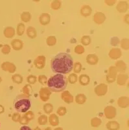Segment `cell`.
Wrapping results in <instances>:
<instances>
[{"label": "cell", "instance_id": "6da1fadb", "mask_svg": "<svg viewBox=\"0 0 129 130\" xmlns=\"http://www.w3.org/2000/svg\"><path fill=\"white\" fill-rule=\"evenodd\" d=\"M73 59L71 55L67 53H60L53 58L51 68L54 73L68 74L73 68Z\"/></svg>", "mask_w": 129, "mask_h": 130}, {"label": "cell", "instance_id": "7a4b0ae2", "mask_svg": "<svg viewBox=\"0 0 129 130\" xmlns=\"http://www.w3.org/2000/svg\"><path fill=\"white\" fill-rule=\"evenodd\" d=\"M68 79L63 74H57L50 77L47 81V87L51 92H63L68 86Z\"/></svg>", "mask_w": 129, "mask_h": 130}, {"label": "cell", "instance_id": "3957f363", "mask_svg": "<svg viewBox=\"0 0 129 130\" xmlns=\"http://www.w3.org/2000/svg\"><path fill=\"white\" fill-rule=\"evenodd\" d=\"M31 106L29 96L21 94L16 96L13 102V107L18 112L25 113L30 109Z\"/></svg>", "mask_w": 129, "mask_h": 130}, {"label": "cell", "instance_id": "277c9868", "mask_svg": "<svg viewBox=\"0 0 129 130\" xmlns=\"http://www.w3.org/2000/svg\"><path fill=\"white\" fill-rule=\"evenodd\" d=\"M117 75V71L114 66L109 67L108 73L106 75V80L108 83H112L115 82Z\"/></svg>", "mask_w": 129, "mask_h": 130}, {"label": "cell", "instance_id": "5b68a950", "mask_svg": "<svg viewBox=\"0 0 129 130\" xmlns=\"http://www.w3.org/2000/svg\"><path fill=\"white\" fill-rule=\"evenodd\" d=\"M104 117L107 119L112 120L117 115V110L115 107L112 105H108L106 106L104 109Z\"/></svg>", "mask_w": 129, "mask_h": 130}, {"label": "cell", "instance_id": "8992f818", "mask_svg": "<svg viewBox=\"0 0 129 130\" xmlns=\"http://www.w3.org/2000/svg\"><path fill=\"white\" fill-rule=\"evenodd\" d=\"M51 95V92L48 87H42L39 90V96L42 102H46L49 100L50 96Z\"/></svg>", "mask_w": 129, "mask_h": 130}, {"label": "cell", "instance_id": "52a82bcc", "mask_svg": "<svg viewBox=\"0 0 129 130\" xmlns=\"http://www.w3.org/2000/svg\"><path fill=\"white\" fill-rule=\"evenodd\" d=\"M108 85L105 83H101L94 89V92L97 96H103L106 94L108 92Z\"/></svg>", "mask_w": 129, "mask_h": 130}, {"label": "cell", "instance_id": "ba28073f", "mask_svg": "<svg viewBox=\"0 0 129 130\" xmlns=\"http://www.w3.org/2000/svg\"><path fill=\"white\" fill-rule=\"evenodd\" d=\"M1 68L3 71L10 73V74H13L16 70V65L12 62H9V61L3 62L1 65Z\"/></svg>", "mask_w": 129, "mask_h": 130}, {"label": "cell", "instance_id": "9c48e42d", "mask_svg": "<svg viewBox=\"0 0 129 130\" xmlns=\"http://www.w3.org/2000/svg\"><path fill=\"white\" fill-rule=\"evenodd\" d=\"M46 63V57L44 55H39L34 61V65L37 69L41 70L45 67Z\"/></svg>", "mask_w": 129, "mask_h": 130}, {"label": "cell", "instance_id": "30bf717a", "mask_svg": "<svg viewBox=\"0 0 129 130\" xmlns=\"http://www.w3.org/2000/svg\"><path fill=\"white\" fill-rule=\"evenodd\" d=\"M122 55V52L121 49L118 47H113L110 50L108 53V56L112 60H117L119 59Z\"/></svg>", "mask_w": 129, "mask_h": 130}, {"label": "cell", "instance_id": "8fae6325", "mask_svg": "<svg viewBox=\"0 0 129 130\" xmlns=\"http://www.w3.org/2000/svg\"><path fill=\"white\" fill-rule=\"evenodd\" d=\"M62 100L66 103V104H69L73 103L74 101L73 96L70 93V92L68 90H64L61 94Z\"/></svg>", "mask_w": 129, "mask_h": 130}, {"label": "cell", "instance_id": "7c38bea8", "mask_svg": "<svg viewBox=\"0 0 129 130\" xmlns=\"http://www.w3.org/2000/svg\"><path fill=\"white\" fill-rule=\"evenodd\" d=\"M106 19V17L105 14L101 12H95L94 15V18H93L94 22L98 25L103 24L105 22Z\"/></svg>", "mask_w": 129, "mask_h": 130}, {"label": "cell", "instance_id": "4fadbf2b", "mask_svg": "<svg viewBox=\"0 0 129 130\" xmlns=\"http://www.w3.org/2000/svg\"><path fill=\"white\" fill-rule=\"evenodd\" d=\"M116 9L120 13H125L128 9V3L126 1H120L116 5Z\"/></svg>", "mask_w": 129, "mask_h": 130}, {"label": "cell", "instance_id": "5bb4252c", "mask_svg": "<svg viewBox=\"0 0 129 130\" xmlns=\"http://www.w3.org/2000/svg\"><path fill=\"white\" fill-rule=\"evenodd\" d=\"M114 67H116L117 71L119 72L121 74L125 72L126 68H127V66H126V63L122 60H119V61H116Z\"/></svg>", "mask_w": 129, "mask_h": 130}, {"label": "cell", "instance_id": "9a60e30c", "mask_svg": "<svg viewBox=\"0 0 129 130\" xmlns=\"http://www.w3.org/2000/svg\"><path fill=\"white\" fill-rule=\"evenodd\" d=\"M117 105L121 108H126L129 105V98L127 96H121L117 100Z\"/></svg>", "mask_w": 129, "mask_h": 130}, {"label": "cell", "instance_id": "2e32d148", "mask_svg": "<svg viewBox=\"0 0 129 130\" xmlns=\"http://www.w3.org/2000/svg\"><path fill=\"white\" fill-rule=\"evenodd\" d=\"M11 47L15 51H20L24 47V42L20 39H14L11 41Z\"/></svg>", "mask_w": 129, "mask_h": 130}, {"label": "cell", "instance_id": "e0dca14e", "mask_svg": "<svg viewBox=\"0 0 129 130\" xmlns=\"http://www.w3.org/2000/svg\"><path fill=\"white\" fill-rule=\"evenodd\" d=\"M92 12V9L88 5H84L80 10V13L84 17H88Z\"/></svg>", "mask_w": 129, "mask_h": 130}, {"label": "cell", "instance_id": "ac0fdd59", "mask_svg": "<svg viewBox=\"0 0 129 130\" xmlns=\"http://www.w3.org/2000/svg\"><path fill=\"white\" fill-rule=\"evenodd\" d=\"M39 22L42 25H48L51 22V16L48 13H42L39 17Z\"/></svg>", "mask_w": 129, "mask_h": 130}, {"label": "cell", "instance_id": "d6986e66", "mask_svg": "<svg viewBox=\"0 0 129 130\" xmlns=\"http://www.w3.org/2000/svg\"><path fill=\"white\" fill-rule=\"evenodd\" d=\"M117 83L119 86H123L126 84V81L128 79V75L125 74H119L116 77Z\"/></svg>", "mask_w": 129, "mask_h": 130}, {"label": "cell", "instance_id": "ffe728a7", "mask_svg": "<svg viewBox=\"0 0 129 130\" xmlns=\"http://www.w3.org/2000/svg\"><path fill=\"white\" fill-rule=\"evenodd\" d=\"M99 62V57L96 54H88L86 57V62L89 65H96Z\"/></svg>", "mask_w": 129, "mask_h": 130}, {"label": "cell", "instance_id": "44dd1931", "mask_svg": "<svg viewBox=\"0 0 129 130\" xmlns=\"http://www.w3.org/2000/svg\"><path fill=\"white\" fill-rule=\"evenodd\" d=\"M15 34H16V31H15L14 28L11 26L6 27L3 31V35L7 39H11L14 37Z\"/></svg>", "mask_w": 129, "mask_h": 130}, {"label": "cell", "instance_id": "7402d4cb", "mask_svg": "<svg viewBox=\"0 0 129 130\" xmlns=\"http://www.w3.org/2000/svg\"><path fill=\"white\" fill-rule=\"evenodd\" d=\"M106 127L108 130H119L120 128V124L116 120H110L106 123Z\"/></svg>", "mask_w": 129, "mask_h": 130}, {"label": "cell", "instance_id": "603a6c76", "mask_svg": "<svg viewBox=\"0 0 129 130\" xmlns=\"http://www.w3.org/2000/svg\"><path fill=\"white\" fill-rule=\"evenodd\" d=\"M78 80L80 84L82 86H87L89 85L90 82V78H89V75L87 74H81L79 77H78Z\"/></svg>", "mask_w": 129, "mask_h": 130}, {"label": "cell", "instance_id": "cb8c5ba5", "mask_svg": "<svg viewBox=\"0 0 129 130\" xmlns=\"http://www.w3.org/2000/svg\"><path fill=\"white\" fill-rule=\"evenodd\" d=\"M48 121L52 126H57L59 124V118L55 114H51L48 118Z\"/></svg>", "mask_w": 129, "mask_h": 130}, {"label": "cell", "instance_id": "d4e9b609", "mask_svg": "<svg viewBox=\"0 0 129 130\" xmlns=\"http://www.w3.org/2000/svg\"><path fill=\"white\" fill-rule=\"evenodd\" d=\"M26 32H27V37L31 39H35L36 37H37L36 29L34 28V27H32V26L28 27L27 29Z\"/></svg>", "mask_w": 129, "mask_h": 130}, {"label": "cell", "instance_id": "484cf974", "mask_svg": "<svg viewBox=\"0 0 129 130\" xmlns=\"http://www.w3.org/2000/svg\"><path fill=\"white\" fill-rule=\"evenodd\" d=\"M87 100V98L84 94H78L75 96V102L79 105H83Z\"/></svg>", "mask_w": 129, "mask_h": 130}, {"label": "cell", "instance_id": "4316f807", "mask_svg": "<svg viewBox=\"0 0 129 130\" xmlns=\"http://www.w3.org/2000/svg\"><path fill=\"white\" fill-rule=\"evenodd\" d=\"M20 18H21V20H22V22L27 23L31 21V18H32V16H31V14L29 12L25 11V12H23L22 14H21Z\"/></svg>", "mask_w": 129, "mask_h": 130}, {"label": "cell", "instance_id": "83f0119b", "mask_svg": "<svg viewBox=\"0 0 129 130\" xmlns=\"http://www.w3.org/2000/svg\"><path fill=\"white\" fill-rule=\"evenodd\" d=\"M22 92L24 94L27 95L28 96H31L32 93V86L30 84H27L24 86L22 89Z\"/></svg>", "mask_w": 129, "mask_h": 130}, {"label": "cell", "instance_id": "f1b7e54d", "mask_svg": "<svg viewBox=\"0 0 129 130\" xmlns=\"http://www.w3.org/2000/svg\"><path fill=\"white\" fill-rule=\"evenodd\" d=\"M11 79H12V81L16 84L20 85L23 82V77H22V75L19 74H13L11 77Z\"/></svg>", "mask_w": 129, "mask_h": 130}, {"label": "cell", "instance_id": "f546056e", "mask_svg": "<svg viewBox=\"0 0 129 130\" xmlns=\"http://www.w3.org/2000/svg\"><path fill=\"white\" fill-rule=\"evenodd\" d=\"M102 124V120L98 117H94L91 118L90 121V124L91 126L93 127H99Z\"/></svg>", "mask_w": 129, "mask_h": 130}, {"label": "cell", "instance_id": "4dcf8cb0", "mask_svg": "<svg viewBox=\"0 0 129 130\" xmlns=\"http://www.w3.org/2000/svg\"><path fill=\"white\" fill-rule=\"evenodd\" d=\"M43 111L47 115H50L53 111V105L50 103L44 104L43 106Z\"/></svg>", "mask_w": 129, "mask_h": 130}, {"label": "cell", "instance_id": "1f68e13d", "mask_svg": "<svg viewBox=\"0 0 129 130\" xmlns=\"http://www.w3.org/2000/svg\"><path fill=\"white\" fill-rule=\"evenodd\" d=\"M81 42L82 46H88L91 44V39L89 35H84L81 39Z\"/></svg>", "mask_w": 129, "mask_h": 130}, {"label": "cell", "instance_id": "d6a6232c", "mask_svg": "<svg viewBox=\"0 0 129 130\" xmlns=\"http://www.w3.org/2000/svg\"><path fill=\"white\" fill-rule=\"evenodd\" d=\"M46 44L48 46H54L57 44V38L54 36H49L46 39Z\"/></svg>", "mask_w": 129, "mask_h": 130}, {"label": "cell", "instance_id": "836d02e7", "mask_svg": "<svg viewBox=\"0 0 129 130\" xmlns=\"http://www.w3.org/2000/svg\"><path fill=\"white\" fill-rule=\"evenodd\" d=\"M25 27L23 23H20L17 25L16 27V34L18 36H22L25 32Z\"/></svg>", "mask_w": 129, "mask_h": 130}, {"label": "cell", "instance_id": "e575fe53", "mask_svg": "<svg viewBox=\"0 0 129 130\" xmlns=\"http://www.w3.org/2000/svg\"><path fill=\"white\" fill-rule=\"evenodd\" d=\"M62 2L60 0H54L51 3V8L53 10H57L61 8Z\"/></svg>", "mask_w": 129, "mask_h": 130}, {"label": "cell", "instance_id": "d590c367", "mask_svg": "<svg viewBox=\"0 0 129 130\" xmlns=\"http://www.w3.org/2000/svg\"><path fill=\"white\" fill-rule=\"evenodd\" d=\"M48 122V117L46 115H42L38 118V123L39 125L44 126L46 125Z\"/></svg>", "mask_w": 129, "mask_h": 130}, {"label": "cell", "instance_id": "8d00e7d4", "mask_svg": "<svg viewBox=\"0 0 129 130\" xmlns=\"http://www.w3.org/2000/svg\"><path fill=\"white\" fill-rule=\"evenodd\" d=\"M68 81L69 83H70L71 84L73 85L77 82L78 81V76L75 73H72L70 74V75H69L68 78Z\"/></svg>", "mask_w": 129, "mask_h": 130}, {"label": "cell", "instance_id": "74e56055", "mask_svg": "<svg viewBox=\"0 0 129 130\" xmlns=\"http://www.w3.org/2000/svg\"><path fill=\"white\" fill-rule=\"evenodd\" d=\"M82 64L80 62H76L75 64H73V68L74 73L76 74L80 73L82 70Z\"/></svg>", "mask_w": 129, "mask_h": 130}, {"label": "cell", "instance_id": "f35d334b", "mask_svg": "<svg viewBox=\"0 0 129 130\" xmlns=\"http://www.w3.org/2000/svg\"><path fill=\"white\" fill-rule=\"evenodd\" d=\"M121 42V47L125 50H128L129 49V39H122Z\"/></svg>", "mask_w": 129, "mask_h": 130}, {"label": "cell", "instance_id": "ab89813d", "mask_svg": "<svg viewBox=\"0 0 129 130\" xmlns=\"http://www.w3.org/2000/svg\"><path fill=\"white\" fill-rule=\"evenodd\" d=\"M38 79V82L40 83L42 85H46L47 83V81H48V79H47V76L45 75H40L37 77Z\"/></svg>", "mask_w": 129, "mask_h": 130}, {"label": "cell", "instance_id": "60d3db41", "mask_svg": "<svg viewBox=\"0 0 129 130\" xmlns=\"http://www.w3.org/2000/svg\"><path fill=\"white\" fill-rule=\"evenodd\" d=\"M74 52H75V53L77 54H79V55H81V54H83L85 52V49L82 45L79 44L77 46H76L74 49Z\"/></svg>", "mask_w": 129, "mask_h": 130}, {"label": "cell", "instance_id": "b9f144b4", "mask_svg": "<svg viewBox=\"0 0 129 130\" xmlns=\"http://www.w3.org/2000/svg\"><path fill=\"white\" fill-rule=\"evenodd\" d=\"M27 81L28 84L34 85L36 83L37 77L34 75H29L27 77Z\"/></svg>", "mask_w": 129, "mask_h": 130}, {"label": "cell", "instance_id": "7bdbcfd3", "mask_svg": "<svg viewBox=\"0 0 129 130\" xmlns=\"http://www.w3.org/2000/svg\"><path fill=\"white\" fill-rule=\"evenodd\" d=\"M24 115L29 122L34 118V113L32 111H27L26 112H25Z\"/></svg>", "mask_w": 129, "mask_h": 130}, {"label": "cell", "instance_id": "ee69618b", "mask_svg": "<svg viewBox=\"0 0 129 130\" xmlns=\"http://www.w3.org/2000/svg\"><path fill=\"white\" fill-rule=\"evenodd\" d=\"M57 113L60 117H63L67 113V109L65 107H59L58 108L57 111Z\"/></svg>", "mask_w": 129, "mask_h": 130}, {"label": "cell", "instance_id": "f6af8a7d", "mask_svg": "<svg viewBox=\"0 0 129 130\" xmlns=\"http://www.w3.org/2000/svg\"><path fill=\"white\" fill-rule=\"evenodd\" d=\"M11 50V47L9 44H4L2 48V52L4 55H8L9 54Z\"/></svg>", "mask_w": 129, "mask_h": 130}, {"label": "cell", "instance_id": "bcb514c9", "mask_svg": "<svg viewBox=\"0 0 129 130\" xmlns=\"http://www.w3.org/2000/svg\"><path fill=\"white\" fill-rule=\"evenodd\" d=\"M119 43H120V40H119V38H117V37H114L110 39V44L113 46H118Z\"/></svg>", "mask_w": 129, "mask_h": 130}, {"label": "cell", "instance_id": "7dc6e473", "mask_svg": "<svg viewBox=\"0 0 129 130\" xmlns=\"http://www.w3.org/2000/svg\"><path fill=\"white\" fill-rule=\"evenodd\" d=\"M21 118V115L19 112H14L12 116V120L14 122H19V120Z\"/></svg>", "mask_w": 129, "mask_h": 130}, {"label": "cell", "instance_id": "c3c4849f", "mask_svg": "<svg viewBox=\"0 0 129 130\" xmlns=\"http://www.w3.org/2000/svg\"><path fill=\"white\" fill-rule=\"evenodd\" d=\"M29 121L24 117V115H23L22 117L21 116V118L19 120L20 124H22V125H27L29 124Z\"/></svg>", "mask_w": 129, "mask_h": 130}, {"label": "cell", "instance_id": "681fc988", "mask_svg": "<svg viewBox=\"0 0 129 130\" xmlns=\"http://www.w3.org/2000/svg\"><path fill=\"white\" fill-rule=\"evenodd\" d=\"M104 3L107 5L108 6H113L116 3V0H105Z\"/></svg>", "mask_w": 129, "mask_h": 130}, {"label": "cell", "instance_id": "f907efd6", "mask_svg": "<svg viewBox=\"0 0 129 130\" xmlns=\"http://www.w3.org/2000/svg\"><path fill=\"white\" fill-rule=\"evenodd\" d=\"M128 18H129V14H126V15H125V16H124V21H125V22L126 23V24H128H128H129V19H128Z\"/></svg>", "mask_w": 129, "mask_h": 130}, {"label": "cell", "instance_id": "816d5d0a", "mask_svg": "<svg viewBox=\"0 0 129 130\" xmlns=\"http://www.w3.org/2000/svg\"><path fill=\"white\" fill-rule=\"evenodd\" d=\"M20 130H32V129H31V127H29V126H23L22 127H20Z\"/></svg>", "mask_w": 129, "mask_h": 130}, {"label": "cell", "instance_id": "f5cc1de1", "mask_svg": "<svg viewBox=\"0 0 129 130\" xmlns=\"http://www.w3.org/2000/svg\"><path fill=\"white\" fill-rule=\"evenodd\" d=\"M5 112V107L2 105L0 104V115L3 114Z\"/></svg>", "mask_w": 129, "mask_h": 130}, {"label": "cell", "instance_id": "db71d44e", "mask_svg": "<svg viewBox=\"0 0 129 130\" xmlns=\"http://www.w3.org/2000/svg\"><path fill=\"white\" fill-rule=\"evenodd\" d=\"M54 130H64V129H63V128H62V127H56V128L54 129Z\"/></svg>", "mask_w": 129, "mask_h": 130}, {"label": "cell", "instance_id": "11a10c76", "mask_svg": "<svg viewBox=\"0 0 129 130\" xmlns=\"http://www.w3.org/2000/svg\"><path fill=\"white\" fill-rule=\"evenodd\" d=\"M44 130H53L51 129V127H46V129H45Z\"/></svg>", "mask_w": 129, "mask_h": 130}, {"label": "cell", "instance_id": "9f6ffc18", "mask_svg": "<svg viewBox=\"0 0 129 130\" xmlns=\"http://www.w3.org/2000/svg\"><path fill=\"white\" fill-rule=\"evenodd\" d=\"M34 130H42V129L39 127H36L34 129Z\"/></svg>", "mask_w": 129, "mask_h": 130}, {"label": "cell", "instance_id": "6f0895ef", "mask_svg": "<svg viewBox=\"0 0 129 130\" xmlns=\"http://www.w3.org/2000/svg\"><path fill=\"white\" fill-rule=\"evenodd\" d=\"M2 78L1 77H0V83H2Z\"/></svg>", "mask_w": 129, "mask_h": 130}]
</instances>
